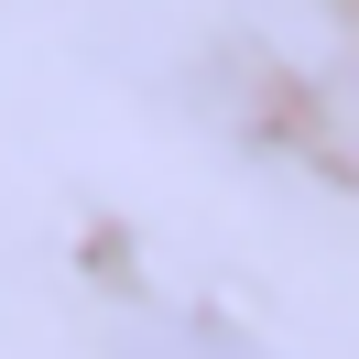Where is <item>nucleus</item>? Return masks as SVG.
<instances>
[{
  "mask_svg": "<svg viewBox=\"0 0 359 359\" xmlns=\"http://www.w3.org/2000/svg\"><path fill=\"white\" fill-rule=\"evenodd\" d=\"M120 359H272V348L240 337V327H207V316H131Z\"/></svg>",
  "mask_w": 359,
  "mask_h": 359,
  "instance_id": "obj_1",
  "label": "nucleus"
}]
</instances>
